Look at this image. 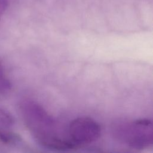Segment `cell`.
<instances>
[{
	"instance_id": "6da1fadb",
	"label": "cell",
	"mask_w": 153,
	"mask_h": 153,
	"mask_svg": "<svg viewBox=\"0 0 153 153\" xmlns=\"http://www.w3.org/2000/svg\"><path fill=\"white\" fill-rule=\"evenodd\" d=\"M113 133L117 139L133 149H143L153 144L152 121L148 118L116 124Z\"/></svg>"
},
{
	"instance_id": "7a4b0ae2",
	"label": "cell",
	"mask_w": 153,
	"mask_h": 153,
	"mask_svg": "<svg viewBox=\"0 0 153 153\" xmlns=\"http://www.w3.org/2000/svg\"><path fill=\"white\" fill-rule=\"evenodd\" d=\"M22 115L26 126L35 141L39 144L57 133V123L44 108L38 103L26 100L22 105Z\"/></svg>"
},
{
	"instance_id": "3957f363",
	"label": "cell",
	"mask_w": 153,
	"mask_h": 153,
	"mask_svg": "<svg viewBox=\"0 0 153 153\" xmlns=\"http://www.w3.org/2000/svg\"><path fill=\"white\" fill-rule=\"evenodd\" d=\"M69 139L76 147L97 140L101 134L99 124L93 119L82 117L74 119L69 124Z\"/></svg>"
},
{
	"instance_id": "277c9868",
	"label": "cell",
	"mask_w": 153,
	"mask_h": 153,
	"mask_svg": "<svg viewBox=\"0 0 153 153\" xmlns=\"http://www.w3.org/2000/svg\"><path fill=\"white\" fill-rule=\"evenodd\" d=\"M21 140L19 135L3 130H0V140L4 143H14Z\"/></svg>"
},
{
	"instance_id": "5b68a950",
	"label": "cell",
	"mask_w": 153,
	"mask_h": 153,
	"mask_svg": "<svg viewBox=\"0 0 153 153\" xmlns=\"http://www.w3.org/2000/svg\"><path fill=\"white\" fill-rule=\"evenodd\" d=\"M14 121L11 114L8 111L0 108V125L9 127L14 124Z\"/></svg>"
},
{
	"instance_id": "8992f818",
	"label": "cell",
	"mask_w": 153,
	"mask_h": 153,
	"mask_svg": "<svg viewBox=\"0 0 153 153\" xmlns=\"http://www.w3.org/2000/svg\"><path fill=\"white\" fill-rule=\"evenodd\" d=\"M8 6L7 0H0V19Z\"/></svg>"
}]
</instances>
